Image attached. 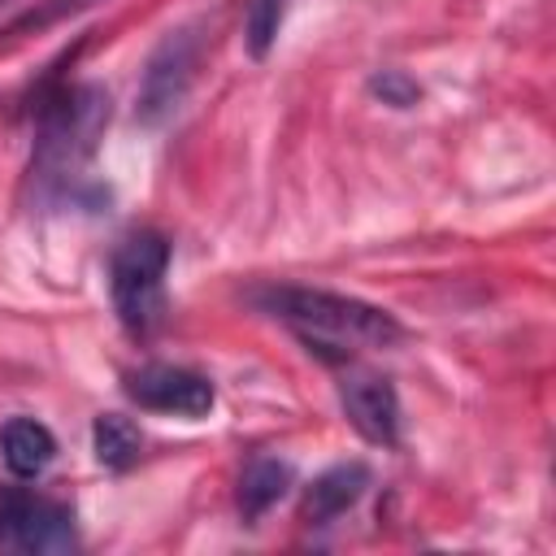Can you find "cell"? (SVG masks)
<instances>
[{
	"label": "cell",
	"instance_id": "1",
	"mask_svg": "<svg viewBox=\"0 0 556 556\" xmlns=\"http://www.w3.org/2000/svg\"><path fill=\"white\" fill-rule=\"evenodd\" d=\"M248 300L265 317L291 326L304 339V348L326 361H348L352 348H395L404 339V326L387 308L365 304L356 295L295 287V282H269V287H252Z\"/></svg>",
	"mask_w": 556,
	"mask_h": 556
},
{
	"label": "cell",
	"instance_id": "2",
	"mask_svg": "<svg viewBox=\"0 0 556 556\" xmlns=\"http://www.w3.org/2000/svg\"><path fill=\"white\" fill-rule=\"evenodd\" d=\"M109 126V91L96 83H56L35 104V165L39 182H70L96 152Z\"/></svg>",
	"mask_w": 556,
	"mask_h": 556
},
{
	"label": "cell",
	"instance_id": "3",
	"mask_svg": "<svg viewBox=\"0 0 556 556\" xmlns=\"http://www.w3.org/2000/svg\"><path fill=\"white\" fill-rule=\"evenodd\" d=\"M165 269H169V243L156 230H135L113 248L109 261V291L117 321L143 339L165 317Z\"/></svg>",
	"mask_w": 556,
	"mask_h": 556
},
{
	"label": "cell",
	"instance_id": "4",
	"mask_svg": "<svg viewBox=\"0 0 556 556\" xmlns=\"http://www.w3.org/2000/svg\"><path fill=\"white\" fill-rule=\"evenodd\" d=\"M200 52H204V26H200V22L174 26V30L152 48V56H148V65H143V78H139V91H135V117H139L143 126H161L165 117L178 113V104H182L187 91H191Z\"/></svg>",
	"mask_w": 556,
	"mask_h": 556
},
{
	"label": "cell",
	"instance_id": "5",
	"mask_svg": "<svg viewBox=\"0 0 556 556\" xmlns=\"http://www.w3.org/2000/svg\"><path fill=\"white\" fill-rule=\"evenodd\" d=\"M0 543L26 556L78 547L74 513L61 500L35 495L26 486H0Z\"/></svg>",
	"mask_w": 556,
	"mask_h": 556
},
{
	"label": "cell",
	"instance_id": "6",
	"mask_svg": "<svg viewBox=\"0 0 556 556\" xmlns=\"http://www.w3.org/2000/svg\"><path fill=\"white\" fill-rule=\"evenodd\" d=\"M126 395L139 408L169 413V417H204L217 400L213 382L182 365H143V369L126 374Z\"/></svg>",
	"mask_w": 556,
	"mask_h": 556
},
{
	"label": "cell",
	"instance_id": "7",
	"mask_svg": "<svg viewBox=\"0 0 556 556\" xmlns=\"http://www.w3.org/2000/svg\"><path fill=\"white\" fill-rule=\"evenodd\" d=\"M339 404H343V413H348V421L356 426L361 439H369L378 447L400 443V395H395V382L387 374L356 369V365L343 369Z\"/></svg>",
	"mask_w": 556,
	"mask_h": 556
},
{
	"label": "cell",
	"instance_id": "8",
	"mask_svg": "<svg viewBox=\"0 0 556 556\" xmlns=\"http://www.w3.org/2000/svg\"><path fill=\"white\" fill-rule=\"evenodd\" d=\"M369 486V465L361 460H343V465H330L326 473L313 478L308 495H304V521L308 526H330L334 517H343Z\"/></svg>",
	"mask_w": 556,
	"mask_h": 556
},
{
	"label": "cell",
	"instance_id": "9",
	"mask_svg": "<svg viewBox=\"0 0 556 556\" xmlns=\"http://www.w3.org/2000/svg\"><path fill=\"white\" fill-rule=\"evenodd\" d=\"M56 456V439L35 417H9L0 426V460L13 478H39Z\"/></svg>",
	"mask_w": 556,
	"mask_h": 556
},
{
	"label": "cell",
	"instance_id": "10",
	"mask_svg": "<svg viewBox=\"0 0 556 556\" xmlns=\"http://www.w3.org/2000/svg\"><path fill=\"white\" fill-rule=\"evenodd\" d=\"M291 478H295V469H291L287 460H278V456H252V460L243 465V473H239V491H235L243 521L256 526V521H261V517L291 491Z\"/></svg>",
	"mask_w": 556,
	"mask_h": 556
},
{
	"label": "cell",
	"instance_id": "11",
	"mask_svg": "<svg viewBox=\"0 0 556 556\" xmlns=\"http://www.w3.org/2000/svg\"><path fill=\"white\" fill-rule=\"evenodd\" d=\"M91 452L104 469L113 473H126L135 460H139V426L122 413H100L91 421Z\"/></svg>",
	"mask_w": 556,
	"mask_h": 556
},
{
	"label": "cell",
	"instance_id": "12",
	"mask_svg": "<svg viewBox=\"0 0 556 556\" xmlns=\"http://www.w3.org/2000/svg\"><path fill=\"white\" fill-rule=\"evenodd\" d=\"M282 13H287V0H248L243 9V48L252 61H265L278 30H282Z\"/></svg>",
	"mask_w": 556,
	"mask_h": 556
},
{
	"label": "cell",
	"instance_id": "13",
	"mask_svg": "<svg viewBox=\"0 0 556 556\" xmlns=\"http://www.w3.org/2000/svg\"><path fill=\"white\" fill-rule=\"evenodd\" d=\"M87 4H96V0H39V4L26 9L22 17H13V22L4 26V35L17 39V35H26V30H43V26H52V22H61V17H70V13L87 9Z\"/></svg>",
	"mask_w": 556,
	"mask_h": 556
},
{
	"label": "cell",
	"instance_id": "14",
	"mask_svg": "<svg viewBox=\"0 0 556 556\" xmlns=\"http://www.w3.org/2000/svg\"><path fill=\"white\" fill-rule=\"evenodd\" d=\"M369 91H374L382 104H391V109H408V104L421 100L417 78H408L404 70H378V74H369Z\"/></svg>",
	"mask_w": 556,
	"mask_h": 556
}]
</instances>
